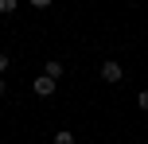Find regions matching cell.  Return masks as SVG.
I'll list each match as a JSON object with an SVG mask.
<instances>
[{"label":"cell","mask_w":148,"mask_h":144,"mask_svg":"<svg viewBox=\"0 0 148 144\" xmlns=\"http://www.w3.org/2000/svg\"><path fill=\"white\" fill-rule=\"evenodd\" d=\"M4 70H8V55L0 51V74H4Z\"/></svg>","instance_id":"7"},{"label":"cell","mask_w":148,"mask_h":144,"mask_svg":"<svg viewBox=\"0 0 148 144\" xmlns=\"http://www.w3.org/2000/svg\"><path fill=\"white\" fill-rule=\"evenodd\" d=\"M121 78H125V70H121V62H101V82H121Z\"/></svg>","instance_id":"1"},{"label":"cell","mask_w":148,"mask_h":144,"mask_svg":"<svg viewBox=\"0 0 148 144\" xmlns=\"http://www.w3.org/2000/svg\"><path fill=\"white\" fill-rule=\"evenodd\" d=\"M31 90H35L39 98H51V93H55V78H47V74H39V78H35V86H31Z\"/></svg>","instance_id":"2"},{"label":"cell","mask_w":148,"mask_h":144,"mask_svg":"<svg viewBox=\"0 0 148 144\" xmlns=\"http://www.w3.org/2000/svg\"><path fill=\"white\" fill-rule=\"evenodd\" d=\"M136 105H140L144 113H148V90H140V98H136Z\"/></svg>","instance_id":"6"},{"label":"cell","mask_w":148,"mask_h":144,"mask_svg":"<svg viewBox=\"0 0 148 144\" xmlns=\"http://www.w3.org/2000/svg\"><path fill=\"white\" fill-rule=\"evenodd\" d=\"M16 12V0H0V16H12Z\"/></svg>","instance_id":"5"},{"label":"cell","mask_w":148,"mask_h":144,"mask_svg":"<svg viewBox=\"0 0 148 144\" xmlns=\"http://www.w3.org/2000/svg\"><path fill=\"white\" fill-rule=\"evenodd\" d=\"M55 144H78V140H74V132L62 129V132H55Z\"/></svg>","instance_id":"4"},{"label":"cell","mask_w":148,"mask_h":144,"mask_svg":"<svg viewBox=\"0 0 148 144\" xmlns=\"http://www.w3.org/2000/svg\"><path fill=\"white\" fill-rule=\"evenodd\" d=\"M0 93H4V78H0Z\"/></svg>","instance_id":"9"},{"label":"cell","mask_w":148,"mask_h":144,"mask_svg":"<svg viewBox=\"0 0 148 144\" xmlns=\"http://www.w3.org/2000/svg\"><path fill=\"white\" fill-rule=\"evenodd\" d=\"M43 74L59 82V78H62V62H55V59H51V62H47V66H43Z\"/></svg>","instance_id":"3"},{"label":"cell","mask_w":148,"mask_h":144,"mask_svg":"<svg viewBox=\"0 0 148 144\" xmlns=\"http://www.w3.org/2000/svg\"><path fill=\"white\" fill-rule=\"evenodd\" d=\"M31 8H51V0H31Z\"/></svg>","instance_id":"8"}]
</instances>
